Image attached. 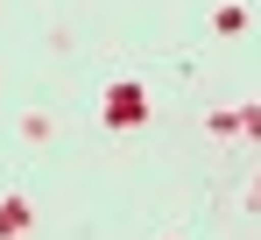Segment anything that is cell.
Masks as SVG:
<instances>
[{
    "label": "cell",
    "mask_w": 261,
    "mask_h": 240,
    "mask_svg": "<svg viewBox=\"0 0 261 240\" xmlns=\"http://www.w3.org/2000/svg\"><path fill=\"white\" fill-rule=\"evenodd\" d=\"M148 120V92L134 78H113V92H106V127H141Z\"/></svg>",
    "instance_id": "cell-1"
},
{
    "label": "cell",
    "mask_w": 261,
    "mask_h": 240,
    "mask_svg": "<svg viewBox=\"0 0 261 240\" xmlns=\"http://www.w3.org/2000/svg\"><path fill=\"white\" fill-rule=\"evenodd\" d=\"M29 233H36V205L21 191H7L0 198V240H29Z\"/></svg>",
    "instance_id": "cell-2"
},
{
    "label": "cell",
    "mask_w": 261,
    "mask_h": 240,
    "mask_svg": "<svg viewBox=\"0 0 261 240\" xmlns=\"http://www.w3.org/2000/svg\"><path fill=\"white\" fill-rule=\"evenodd\" d=\"M212 29H219V36H240V29H247V7H219Z\"/></svg>",
    "instance_id": "cell-3"
},
{
    "label": "cell",
    "mask_w": 261,
    "mask_h": 240,
    "mask_svg": "<svg viewBox=\"0 0 261 240\" xmlns=\"http://www.w3.org/2000/svg\"><path fill=\"white\" fill-rule=\"evenodd\" d=\"M240 134H247V141H261V106H240Z\"/></svg>",
    "instance_id": "cell-4"
},
{
    "label": "cell",
    "mask_w": 261,
    "mask_h": 240,
    "mask_svg": "<svg viewBox=\"0 0 261 240\" xmlns=\"http://www.w3.org/2000/svg\"><path fill=\"white\" fill-rule=\"evenodd\" d=\"M247 205H254V212H261V177H254V184H247Z\"/></svg>",
    "instance_id": "cell-5"
},
{
    "label": "cell",
    "mask_w": 261,
    "mask_h": 240,
    "mask_svg": "<svg viewBox=\"0 0 261 240\" xmlns=\"http://www.w3.org/2000/svg\"><path fill=\"white\" fill-rule=\"evenodd\" d=\"M163 240H176V233H163Z\"/></svg>",
    "instance_id": "cell-6"
}]
</instances>
